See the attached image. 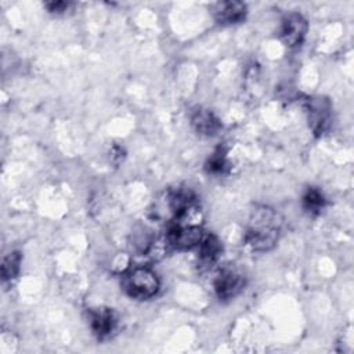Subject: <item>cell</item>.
Here are the masks:
<instances>
[{
	"label": "cell",
	"instance_id": "1",
	"mask_svg": "<svg viewBox=\"0 0 354 354\" xmlns=\"http://www.w3.org/2000/svg\"><path fill=\"white\" fill-rule=\"evenodd\" d=\"M282 218L277 210L270 206H256L249 217L245 242L256 252H267L272 249L281 235Z\"/></svg>",
	"mask_w": 354,
	"mask_h": 354
},
{
	"label": "cell",
	"instance_id": "2",
	"mask_svg": "<svg viewBox=\"0 0 354 354\" xmlns=\"http://www.w3.org/2000/svg\"><path fill=\"white\" fill-rule=\"evenodd\" d=\"M123 290L136 300H149L158 295L160 281L158 274L145 266L129 268L122 277Z\"/></svg>",
	"mask_w": 354,
	"mask_h": 354
},
{
	"label": "cell",
	"instance_id": "3",
	"mask_svg": "<svg viewBox=\"0 0 354 354\" xmlns=\"http://www.w3.org/2000/svg\"><path fill=\"white\" fill-rule=\"evenodd\" d=\"M205 234L199 224H171L166 232V242L180 250H187L199 246Z\"/></svg>",
	"mask_w": 354,
	"mask_h": 354
},
{
	"label": "cell",
	"instance_id": "4",
	"mask_svg": "<svg viewBox=\"0 0 354 354\" xmlns=\"http://www.w3.org/2000/svg\"><path fill=\"white\" fill-rule=\"evenodd\" d=\"M308 126L315 136H322L330 126L332 106L324 97H313L306 102Z\"/></svg>",
	"mask_w": 354,
	"mask_h": 354
},
{
	"label": "cell",
	"instance_id": "5",
	"mask_svg": "<svg viewBox=\"0 0 354 354\" xmlns=\"http://www.w3.org/2000/svg\"><path fill=\"white\" fill-rule=\"evenodd\" d=\"M307 30H308L307 19L299 12H289L282 19L279 36L282 43L286 47L296 48L301 46V43L304 41Z\"/></svg>",
	"mask_w": 354,
	"mask_h": 354
},
{
	"label": "cell",
	"instance_id": "6",
	"mask_svg": "<svg viewBox=\"0 0 354 354\" xmlns=\"http://www.w3.org/2000/svg\"><path fill=\"white\" fill-rule=\"evenodd\" d=\"M245 277L239 271L232 268H225L220 271L213 282L216 296L221 301H227L236 297L245 289Z\"/></svg>",
	"mask_w": 354,
	"mask_h": 354
},
{
	"label": "cell",
	"instance_id": "7",
	"mask_svg": "<svg viewBox=\"0 0 354 354\" xmlns=\"http://www.w3.org/2000/svg\"><path fill=\"white\" fill-rule=\"evenodd\" d=\"M118 314L113 308L98 307L88 311L90 328L98 340L109 339L118 328Z\"/></svg>",
	"mask_w": 354,
	"mask_h": 354
},
{
	"label": "cell",
	"instance_id": "8",
	"mask_svg": "<svg viewBox=\"0 0 354 354\" xmlns=\"http://www.w3.org/2000/svg\"><path fill=\"white\" fill-rule=\"evenodd\" d=\"M248 7L242 1H220L213 7V17L220 25H236L245 21Z\"/></svg>",
	"mask_w": 354,
	"mask_h": 354
},
{
	"label": "cell",
	"instance_id": "9",
	"mask_svg": "<svg viewBox=\"0 0 354 354\" xmlns=\"http://www.w3.org/2000/svg\"><path fill=\"white\" fill-rule=\"evenodd\" d=\"M191 124L198 134L205 137L216 136L221 129V120L206 108H196L192 111Z\"/></svg>",
	"mask_w": 354,
	"mask_h": 354
},
{
	"label": "cell",
	"instance_id": "10",
	"mask_svg": "<svg viewBox=\"0 0 354 354\" xmlns=\"http://www.w3.org/2000/svg\"><path fill=\"white\" fill-rule=\"evenodd\" d=\"M199 261L203 266H212L223 252V245L214 234H207L199 243Z\"/></svg>",
	"mask_w": 354,
	"mask_h": 354
},
{
	"label": "cell",
	"instance_id": "11",
	"mask_svg": "<svg viewBox=\"0 0 354 354\" xmlns=\"http://www.w3.org/2000/svg\"><path fill=\"white\" fill-rule=\"evenodd\" d=\"M325 196L324 194L315 188V187H308L306 189V192L303 194V198H301V205H303V209L308 213V214H313V216H317L322 212V209L325 207Z\"/></svg>",
	"mask_w": 354,
	"mask_h": 354
},
{
	"label": "cell",
	"instance_id": "12",
	"mask_svg": "<svg viewBox=\"0 0 354 354\" xmlns=\"http://www.w3.org/2000/svg\"><path fill=\"white\" fill-rule=\"evenodd\" d=\"M228 167H230V163H228V159H227V152L221 147L217 148L209 156V159L205 163L206 171L209 174H213V176H223V174H225Z\"/></svg>",
	"mask_w": 354,
	"mask_h": 354
},
{
	"label": "cell",
	"instance_id": "13",
	"mask_svg": "<svg viewBox=\"0 0 354 354\" xmlns=\"http://www.w3.org/2000/svg\"><path fill=\"white\" fill-rule=\"evenodd\" d=\"M19 266H21V253L19 252L8 253L1 263V279L11 281L17 278V275L19 274Z\"/></svg>",
	"mask_w": 354,
	"mask_h": 354
},
{
	"label": "cell",
	"instance_id": "14",
	"mask_svg": "<svg viewBox=\"0 0 354 354\" xmlns=\"http://www.w3.org/2000/svg\"><path fill=\"white\" fill-rule=\"evenodd\" d=\"M44 6L50 12L61 14V12H65L69 8L71 3H68V1H50V3H46Z\"/></svg>",
	"mask_w": 354,
	"mask_h": 354
}]
</instances>
